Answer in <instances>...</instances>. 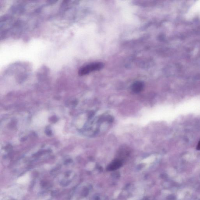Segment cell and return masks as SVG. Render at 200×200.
I'll use <instances>...</instances> for the list:
<instances>
[{
  "instance_id": "2",
  "label": "cell",
  "mask_w": 200,
  "mask_h": 200,
  "mask_svg": "<svg viewBox=\"0 0 200 200\" xmlns=\"http://www.w3.org/2000/svg\"><path fill=\"white\" fill-rule=\"evenodd\" d=\"M122 165V162L121 160L116 159L112 161L108 165L107 170L108 171H113L119 168Z\"/></svg>"
},
{
  "instance_id": "4",
  "label": "cell",
  "mask_w": 200,
  "mask_h": 200,
  "mask_svg": "<svg viewBox=\"0 0 200 200\" xmlns=\"http://www.w3.org/2000/svg\"><path fill=\"white\" fill-rule=\"evenodd\" d=\"M197 149L198 151H200V140L198 142L197 145Z\"/></svg>"
},
{
  "instance_id": "1",
  "label": "cell",
  "mask_w": 200,
  "mask_h": 200,
  "mask_svg": "<svg viewBox=\"0 0 200 200\" xmlns=\"http://www.w3.org/2000/svg\"><path fill=\"white\" fill-rule=\"evenodd\" d=\"M103 67L104 64L101 62L92 63L81 68L79 70L78 73L80 76H84L94 71L101 70Z\"/></svg>"
},
{
  "instance_id": "3",
  "label": "cell",
  "mask_w": 200,
  "mask_h": 200,
  "mask_svg": "<svg viewBox=\"0 0 200 200\" xmlns=\"http://www.w3.org/2000/svg\"><path fill=\"white\" fill-rule=\"evenodd\" d=\"M144 87V84L143 82L137 81L132 84L131 89L132 91L135 93H139L142 91Z\"/></svg>"
}]
</instances>
